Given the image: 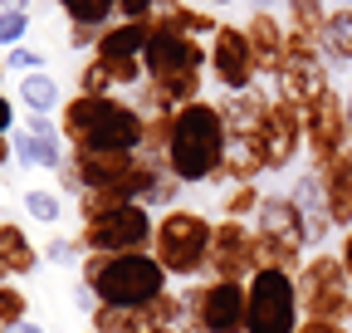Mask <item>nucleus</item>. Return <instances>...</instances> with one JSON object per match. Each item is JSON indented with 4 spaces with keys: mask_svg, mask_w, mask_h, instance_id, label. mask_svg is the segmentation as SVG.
<instances>
[{
    "mask_svg": "<svg viewBox=\"0 0 352 333\" xmlns=\"http://www.w3.org/2000/svg\"><path fill=\"white\" fill-rule=\"evenodd\" d=\"M147 50H142V69H147V108L157 113H176L196 103L201 89V64L210 59L186 30L176 25H147Z\"/></svg>",
    "mask_w": 352,
    "mask_h": 333,
    "instance_id": "nucleus-1",
    "label": "nucleus"
},
{
    "mask_svg": "<svg viewBox=\"0 0 352 333\" xmlns=\"http://www.w3.org/2000/svg\"><path fill=\"white\" fill-rule=\"evenodd\" d=\"M226 152H230V128H226V113L220 103H186L171 113V142H166V166L182 186L191 182H220V166H226Z\"/></svg>",
    "mask_w": 352,
    "mask_h": 333,
    "instance_id": "nucleus-2",
    "label": "nucleus"
},
{
    "mask_svg": "<svg viewBox=\"0 0 352 333\" xmlns=\"http://www.w3.org/2000/svg\"><path fill=\"white\" fill-rule=\"evenodd\" d=\"M171 275L152 250H132V255H94L83 260V289L94 294V304L113 309H152L166 294Z\"/></svg>",
    "mask_w": 352,
    "mask_h": 333,
    "instance_id": "nucleus-3",
    "label": "nucleus"
},
{
    "mask_svg": "<svg viewBox=\"0 0 352 333\" xmlns=\"http://www.w3.org/2000/svg\"><path fill=\"white\" fill-rule=\"evenodd\" d=\"M59 133L74 142V152H142L147 118L132 103H118L113 94H103V98L78 94L64 103Z\"/></svg>",
    "mask_w": 352,
    "mask_h": 333,
    "instance_id": "nucleus-4",
    "label": "nucleus"
},
{
    "mask_svg": "<svg viewBox=\"0 0 352 333\" xmlns=\"http://www.w3.org/2000/svg\"><path fill=\"white\" fill-rule=\"evenodd\" d=\"M210 240H215V226H210L201 211L171 206V211L157 221L152 255L162 260V270H166V275L191 279V275H201V270H206V260H210Z\"/></svg>",
    "mask_w": 352,
    "mask_h": 333,
    "instance_id": "nucleus-5",
    "label": "nucleus"
},
{
    "mask_svg": "<svg viewBox=\"0 0 352 333\" xmlns=\"http://www.w3.org/2000/svg\"><path fill=\"white\" fill-rule=\"evenodd\" d=\"M182 333H245L250 323V289L240 279H206L186 289Z\"/></svg>",
    "mask_w": 352,
    "mask_h": 333,
    "instance_id": "nucleus-6",
    "label": "nucleus"
},
{
    "mask_svg": "<svg viewBox=\"0 0 352 333\" xmlns=\"http://www.w3.org/2000/svg\"><path fill=\"white\" fill-rule=\"evenodd\" d=\"M250 323L245 333H298L303 304H298V279L289 270H259L250 275Z\"/></svg>",
    "mask_w": 352,
    "mask_h": 333,
    "instance_id": "nucleus-7",
    "label": "nucleus"
},
{
    "mask_svg": "<svg viewBox=\"0 0 352 333\" xmlns=\"http://www.w3.org/2000/svg\"><path fill=\"white\" fill-rule=\"evenodd\" d=\"M294 279H298V304L308 319L342 323L352 314V279H347L342 255H314Z\"/></svg>",
    "mask_w": 352,
    "mask_h": 333,
    "instance_id": "nucleus-8",
    "label": "nucleus"
},
{
    "mask_svg": "<svg viewBox=\"0 0 352 333\" xmlns=\"http://www.w3.org/2000/svg\"><path fill=\"white\" fill-rule=\"evenodd\" d=\"M152 206L142 201H127L118 211H108L103 221H88L83 226V245L94 255H132V250H152Z\"/></svg>",
    "mask_w": 352,
    "mask_h": 333,
    "instance_id": "nucleus-9",
    "label": "nucleus"
},
{
    "mask_svg": "<svg viewBox=\"0 0 352 333\" xmlns=\"http://www.w3.org/2000/svg\"><path fill=\"white\" fill-rule=\"evenodd\" d=\"M303 138H308V152H314V166L323 172V166L333 162V157H342L347 152V98H338L333 89L323 94V98H314L303 108Z\"/></svg>",
    "mask_w": 352,
    "mask_h": 333,
    "instance_id": "nucleus-10",
    "label": "nucleus"
},
{
    "mask_svg": "<svg viewBox=\"0 0 352 333\" xmlns=\"http://www.w3.org/2000/svg\"><path fill=\"white\" fill-rule=\"evenodd\" d=\"M328 94V74L323 59L314 50V39L289 34V50H284V69H279V98H289L294 108H308L314 98Z\"/></svg>",
    "mask_w": 352,
    "mask_h": 333,
    "instance_id": "nucleus-11",
    "label": "nucleus"
},
{
    "mask_svg": "<svg viewBox=\"0 0 352 333\" xmlns=\"http://www.w3.org/2000/svg\"><path fill=\"white\" fill-rule=\"evenodd\" d=\"M303 108H294L289 98H274L270 113H264V128H259V152H264V166L270 172H284V166L298 157L303 147Z\"/></svg>",
    "mask_w": 352,
    "mask_h": 333,
    "instance_id": "nucleus-12",
    "label": "nucleus"
},
{
    "mask_svg": "<svg viewBox=\"0 0 352 333\" xmlns=\"http://www.w3.org/2000/svg\"><path fill=\"white\" fill-rule=\"evenodd\" d=\"M210 69H215L220 83H226V94H245L250 83H254V69H259L250 34L220 25V30H215V45H210Z\"/></svg>",
    "mask_w": 352,
    "mask_h": 333,
    "instance_id": "nucleus-13",
    "label": "nucleus"
},
{
    "mask_svg": "<svg viewBox=\"0 0 352 333\" xmlns=\"http://www.w3.org/2000/svg\"><path fill=\"white\" fill-rule=\"evenodd\" d=\"M206 270L215 279H240L250 284L245 275H254V230L245 221H220L215 226V240H210V260Z\"/></svg>",
    "mask_w": 352,
    "mask_h": 333,
    "instance_id": "nucleus-14",
    "label": "nucleus"
},
{
    "mask_svg": "<svg viewBox=\"0 0 352 333\" xmlns=\"http://www.w3.org/2000/svg\"><path fill=\"white\" fill-rule=\"evenodd\" d=\"M318 182H323V196H328V216H333V226H347V230H352V147L323 166Z\"/></svg>",
    "mask_w": 352,
    "mask_h": 333,
    "instance_id": "nucleus-15",
    "label": "nucleus"
},
{
    "mask_svg": "<svg viewBox=\"0 0 352 333\" xmlns=\"http://www.w3.org/2000/svg\"><path fill=\"white\" fill-rule=\"evenodd\" d=\"M245 34H250V45H254V59H259V69H284V50H289V34L279 30V20L270 15V10H254L250 15V25H245Z\"/></svg>",
    "mask_w": 352,
    "mask_h": 333,
    "instance_id": "nucleus-16",
    "label": "nucleus"
},
{
    "mask_svg": "<svg viewBox=\"0 0 352 333\" xmlns=\"http://www.w3.org/2000/svg\"><path fill=\"white\" fill-rule=\"evenodd\" d=\"M294 206L303 211L308 245L328 240V226H333V216H328V196H323V182H318V177H298V182H294Z\"/></svg>",
    "mask_w": 352,
    "mask_h": 333,
    "instance_id": "nucleus-17",
    "label": "nucleus"
},
{
    "mask_svg": "<svg viewBox=\"0 0 352 333\" xmlns=\"http://www.w3.org/2000/svg\"><path fill=\"white\" fill-rule=\"evenodd\" d=\"M15 152H20V162H25V166H44V172H59V166H64L59 133H54L44 118H34V122H30V133L15 142Z\"/></svg>",
    "mask_w": 352,
    "mask_h": 333,
    "instance_id": "nucleus-18",
    "label": "nucleus"
},
{
    "mask_svg": "<svg viewBox=\"0 0 352 333\" xmlns=\"http://www.w3.org/2000/svg\"><path fill=\"white\" fill-rule=\"evenodd\" d=\"M147 25H113V30H103V39H98V59H108V64H118V59H142V50H147Z\"/></svg>",
    "mask_w": 352,
    "mask_h": 333,
    "instance_id": "nucleus-19",
    "label": "nucleus"
},
{
    "mask_svg": "<svg viewBox=\"0 0 352 333\" xmlns=\"http://www.w3.org/2000/svg\"><path fill=\"white\" fill-rule=\"evenodd\" d=\"M0 260L10 275H34L39 270V250L30 245V235L15 221H0Z\"/></svg>",
    "mask_w": 352,
    "mask_h": 333,
    "instance_id": "nucleus-20",
    "label": "nucleus"
},
{
    "mask_svg": "<svg viewBox=\"0 0 352 333\" xmlns=\"http://www.w3.org/2000/svg\"><path fill=\"white\" fill-rule=\"evenodd\" d=\"M20 103L39 118V113H50V108H59V83L50 78V74H25L20 78Z\"/></svg>",
    "mask_w": 352,
    "mask_h": 333,
    "instance_id": "nucleus-21",
    "label": "nucleus"
},
{
    "mask_svg": "<svg viewBox=\"0 0 352 333\" xmlns=\"http://www.w3.org/2000/svg\"><path fill=\"white\" fill-rule=\"evenodd\" d=\"M323 50H328V59H338V64H347V59H352V6H342V10H333V15H328Z\"/></svg>",
    "mask_w": 352,
    "mask_h": 333,
    "instance_id": "nucleus-22",
    "label": "nucleus"
},
{
    "mask_svg": "<svg viewBox=\"0 0 352 333\" xmlns=\"http://www.w3.org/2000/svg\"><path fill=\"white\" fill-rule=\"evenodd\" d=\"M59 6H64V15H69L74 25L98 30V25H108V15L122 6V0H59Z\"/></svg>",
    "mask_w": 352,
    "mask_h": 333,
    "instance_id": "nucleus-23",
    "label": "nucleus"
},
{
    "mask_svg": "<svg viewBox=\"0 0 352 333\" xmlns=\"http://www.w3.org/2000/svg\"><path fill=\"white\" fill-rule=\"evenodd\" d=\"M289 10H294V34H303V39H323L328 15H323L318 0H289Z\"/></svg>",
    "mask_w": 352,
    "mask_h": 333,
    "instance_id": "nucleus-24",
    "label": "nucleus"
},
{
    "mask_svg": "<svg viewBox=\"0 0 352 333\" xmlns=\"http://www.w3.org/2000/svg\"><path fill=\"white\" fill-rule=\"evenodd\" d=\"M30 299H25V289L20 284H0V328H20L30 323Z\"/></svg>",
    "mask_w": 352,
    "mask_h": 333,
    "instance_id": "nucleus-25",
    "label": "nucleus"
},
{
    "mask_svg": "<svg viewBox=\"0 0 352 333\" xmlns=\"http://www.w3.org/2000/svg\"><path fill=\"white\" fill-rule=\"evenodd\" d=\"M259 191L254 186H230L226 196H220V211H226V221H240V216H259Z\"/></svg>",
    "mask_w": 352,
    "mask_h": 333,
    "instance_id": "nucleus-26",
    "label": "nucleus"
},
{
    "mask_svg": "<svg viewBox=\"0 0 352 333\" xmlns=\"http://www.w3.org/2000/svg\"><path fill=\"white\" fill-rule=\"evenodd\" d=\"M25 211H30L34 221H44V226H54V221L64 216V201H59V191L34 186V191H25Z\"/></svg>",
    "mask_w": 352,
    "mask_h": 333,
    "instance_id": "nucleus-27",
    "label": "nucleus"
},
{
    "mask_svg": "<svg viewBox=\"0 0 352 333\" xmlns=\"http://www.w3.org/2000/svg\"><path fill=\"white\" fill-rule=\"evenodd\" d=\"M118 206H127L118 191H83V196H78V216H83V226H88V221H103L108 211H118Z\"/></svg>",
    "mask_w": 352,
    "mask_h": 333,
    "instance_id": "nucleus-28",
    "label": "nucleus"
},
{
    "mask_svg": "<svg viewBox=\"0 0 352 333\" xmlns=\"http://www.w3.org/2000/svg\"><path fill=\"white\" fill-rule=\"evenodd\" d=\"M166 6H171V0H122L118 10H122V20H127V25H152Z\"/></svg>",
    "mask_w": 352,
    "mask_h": 333,
    "instance_id": "nucleus-29",
    "label": "nucleus"
},
{
    "mask_svg": "<svg viewBox=\"0 0 352 333\" xmlns=\"http://www.w3.org/2000/svg\"><path fill=\"white\" fill-rule=\"evenodd\" d=\"M108 89H113V74H108L103 59H94V64L83 69V94H88V98H103Z\"/></svg>",
    "mask_w": 352,
    "mask_h": 333,
    "instance_id": "nucleus-30",
    "label": "nucleus"
},
{
    "mask_svg": "<svg viewBox=\"0 0 352 333\" xmlns=\"http://www.w3.org/2000/svg\"><path fill=\"white\" fill-rule=\"evenodd\" d=\"M20 34H25V15L6 10L0 15V45H20Z\"/></svg>",
    "mask_w": 352,
    "mask_h": 333,
    "instance_id": "nucleus-31",
    "label": "nucleus"
},
{
    "mask_svg": "<svg viewBox=\"0 0 352 333\" xmlns=\"http://www.w3.org/2000/svg\"><path fill=\"white\" fill-rule=\"evenodd\" d=\"M352 323H328V319H303L298 333H347Z\"/></svg>",
    "mask_w": 352,
    "mask_h": 333,
    "instance_id": "nucleus-32",
    "label": "nucleus"
},
{
    "mask_svg": "<svg viewBox=\"0 0 352 333\" xmlns=\"http://www.w3.org/2000/svg\"><path fill=\"white\" fill-rule=\"evenodd\" d=\"M10 64H15V69H25V74H39V54H30V50H15V54H10Z\"/></svg>",
    "mask_w": 352,
    "mask_h": 333,
    "instance_id": "nucleus-33",
    "label": "nucleus"
},
{
    "mask_svg": "<svg viewBox=\"0 0 352 333\" xmlns=\"http://www.w3.org/2000/svg\"><path fill=\"white\" fill-rule=\"evenodd\" d=\"M50 260L69 265V260H74V245H69V240H50Z\"/></svg>",
    "mask_w": 352,
    "mask_h": 333,
    "instance_id": "nucleus-34",
    "label": "nucleus"
},
{
    "mask_svg": "<svg viewBox=\"0 0 352 333\" xmlns=\"http://www.w3.org/2000/svg\"><path fill=\"white\" fill-rule=\"evenodd\" d=\"M10 122H15V103H10L6 94H0V138L10 133Z\"/></svg>",
    "mask_w": 352,
    "mask_h": 333,
    "instance_id": "nucleus-35",
    "label": "nucleus"
},
{
    "mask_svg": "<svg viewBox=\"0 0 352 333\" xmlns=\"http://www.w3.org/2000/svg\"><path fill=\"white\" fill-rule=\"evenodd\" d=\"M342 265H347V279H352V230L342 235Z\"/></svg>",
    "mask_w": 352,
    "mask_h": 333,
    "instance_id": "nucleus-36",
    "label": "nucleus"
},
{
    "mask_svg": "<svg viewBox=\"0 0 352 333\" xmlns=\"http://www.w3.org/2000/svg\"><path fill=\"white\" fill-rule=\"evenodd\" d=\"M0 6H6V10H15V15H25V10H30V0H0Z\"/></svg>",
    "mask_w": 352,
    "mask_h": 333,
    "instance_id": "nucleus-37",
    "label": "nucleus"
},
{
    "mask_svg": "<svg viewBox=\"0 0 352 333\" xmlns=\"http://www.w3.org/2000/svg\"><path fill=\"white\" fill-rule=\"evenodd\" d=\"M6 162H10V142H6V138H0V166H6Z\"/></svg>",
    "mask_w": 352,
    "mask_h": 333,
    "instance_id": "nucleus-38",
    "label": "nucleus"
},
{
    "mask_svg": "<svg viewBox=\"0 0 352 333\" xmlns=\"http://www.w3.org/2000/svg\"><path fill=\"white\" fill-rule=\"evenodd\" d=\"M15 333H44V328H39V323H20Z\"/></svg>",
    "mask_w": 352,
    "mask_h": 333,
    "instance_id": "nucleus-39",
    "label": "nucleus"
},
{
    "mask_svg": "<svg viewBox=\"0 0 352 333\" xmlns=\"http://www.w3.org/2000/svg\"><path fill=\"white\" fill-rule=\"evenodd\" d=\"M347 138H352V94H347Z\"/></svg>",
    "mask_w": 352,
    "mask_h": 333,
    "instance_id": "nucleus-40",
    "label": "nucleus"
},
{
    "mask_svg": "<svg viewBox=\"0 0 352 333\" xmlns=\"http://www.w3.org/2000/svg\"><path fill=\"white\" fill-rule=\"evenodd\" d=\"M0 284H10V270H6V260H0Z\"/></svg>",
    "mask_w": 352,
    "mask_h": 333,
    "instance_id": "nucleus-41",
    "label": "nucleus"
},
{
    "mask_svg": "<svg viewBox=\"0 0 352 333\" xmlns=\"http://www.w3.org/2000/svg\"><path fill=\"white\" fill-rule=\"evenodd\" d=\"M147 333H182V328H147Z\"/></svg>",
    "mask_w": 352,
    "mask_h": 333,
    "instance_id": "nucleus-42",
    "label": "nucleus"
},
{
    "mask_svg": "<svg viewBox=\"0 0 352 333\" xmlns=\"http://www.w3.org/2000/svg\"><path fill=\"white\" fill-rule=\"evenodd\" d=\"M210 6H230V0H210Z\"/></svg>",
    "mask_w": 352,
    "mask_h": 333,
    "instance_id": "nucleus-43",
    "label": "nucleus"
},
{
    "mask_svg": "<svg viewBox=\"0 0 352 333\" xmlns=\"http://www.w3.org/2000/svg\"><path fill=\"white\" fill-rule=\"evenodd\" d=\"M342 6H352V0H342Z\"/></svg>",
    "mask_w": 352,
    "mask_h": 333,
    "instance_id": "nucleus-44",
    "label": "nucleus"
},
{
    "mask_svg": "<svg viewBox=\"0 0 352 333\" xmlns=\"http://www.w3.org/2000/svg\"><path fill=\"white\" fill-rule=\"evenodd\" d=\"M347 323H352V314H347Z\"/></svg>",
    "mask_w": 352,
    "mask_h": 333,
    "instance_id": "nucleus-45",
    "label": "nucleus"
},
{
    "mask_svg": "<svg viewBox=\"0 0 352 333\" xmlns=\"http://www.w3.org/2000/svg\"><path fill=\"white\" fill-rule=\"evenodd\" d=\"M0 333H6V328H0Z\"/></svg>",
    "mask_w": 352,
    "mask_h": 333,
    "instance_id": "nucleus-46",
    "label": "nucleus"
}]
</instances>
